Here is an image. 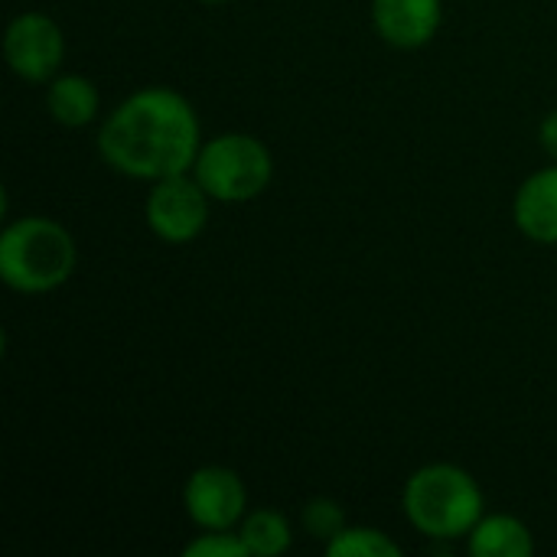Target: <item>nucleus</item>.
<instances>
[{
    "label": "nucleus",
    "instance_id": "obj_8",
    "mask_svg": "<svg viewBox=\"0 0 557 557\" xmlns=\"http://www.w3.org/2000/svg\"><path fill=\"white\" fill-rule=\"evenodd\" d=\"M372 26L392 49H424L444 26V0H372Z\"/></svg>",
    "mask_w": 557,
    "mask_h": 557
},
{
    "label": "nucleus",
    "instance_id": "obj_13",
    "mask_svg": "<svg viewBox=\"0 0 557 557\" xmlns=\"http://www.w3.org/2000/svg\"><path fill=\"white\" fill-rule=\"evenodd\" d=\"M326 557H401V545L375 525H346L326 545Z\"/></svg>",
    "mask_w": 557,
    "mask_h": 557
},
{
    "label": "nucleus",
    "instance_id": "obj_14",
    "mask_svg": "<svg viewBox=\"0 0 557 557\" xmlns=\"http://www.w3.org/2000/svg\"><path fill=\"white\" fill-rule=\"evenodd\" d=\"M300 525L310 539L323 542V548L349 525L346 522V509L339 499H330V496H313L304 503V512H300Z\"/></svg>",
    "mask_w": 557,
    "mask_h": 557
},
{
    "label": "nucleus",
    "instance_id": "obj_17",
    "mask_svg": "<svg viewBox=\"0 0 557 557\" xmlns=\"http://www.w3.org/2000/svg\"><path fill=\"white\" fill-rule=\"evenodd\" d=\"M199 3H209V7H219V3H228V0H199Z\"/></svg>",
    "mask_w": 557,
    "mask_h": 557
},
{
    "label": "nucleus",
    "instance_id": "obj_1",
    "mask_svg": "<svg viewBox=\"0 0 557 557\" xmlns=\"http://www.w3.org/2000/svg\"><path fill=\"white\" fill-rule=\"evenodd\" d=\"M95 144L104 166L117 176L157 183L193 173L202 150V121L183 91L144 85L104 114Z\"/></svg>",
    "mask_w": 557,
    "mask_h": 557
},
{
    "label": "nucleus",
    "instance_id": "obj_10",
    "mask_svg": "<svg viewBox=\"0 0 557 557\" xmlns=\"http://www.w3.org/2000/svg\"><path fill=\"white\" fill-rule=\"evenodd\" d=\"M46 111L62 127H88L101 114V91L88 75H55L46 82Z\"/></svg>",
    "mask_w": 557,
    "mask_h": 557
},
{
    "label": "nucleus",
    "instance_id": "obj_12",
    "mask_svg": "<svg viewBox=\"0 0 557 557\" xmlns=\"http://www.w3.org/2000/svg\"><path fill=\"white\" fill-rule=\"evenodd\" d=\"M238 535L248 548L251 557H281L290 552L294 545V529L290 519L281 509L261 506V509H248V516L238 525Z\"/></svg>",
    "mask_w": 557,
    "mask_h": 557
},
{
    "label": "nucleus",
    "instance_id": "obj_5",
    "mask_svg": "<svg viewBox=\"0 0 557 557\" xmlns=\"http://www.w3.org/2000/svg\"><path fill=\"white\" fill-rule=\"evenodd\" d=\"M212 212V196L193 173H176L150 183L144 199V222L163 245H189L196 242Z\"/></svg>",
    "mask_w": 557,
    "mask_h": 557
},
{
    "label": "nucleus",
    "instance_id": "obj_3",
    "mask_svg": "<svg viewBox=\"0 0 557 557\" xmlns=\"http://www.w3.org/2000/svg\"><path fill=\"white\" fill-rule=\"evenodd\" d=\"M78 271L75 235L49 215H23L0 232V281L26 297L52 294Z\"/></svg>",
    "mask_w": 557,
    "mask_h": 557
},
{
    "label": "nucleus",
    "instance_id": "obj_2",
    "mask_svg": "<svg viewBox=\"0 0 557 557\" xmlns=\"http://www.w3.org/2000/svg\"><path fill=\"white\" fill-rule=\"evenodd\" d=\"M408 525L431 542H467L486 516V496L476 476L457 463H424L401 490Z\"/></svg>",
    "mask_w": 557,
    "mask_h": 557
},
{
    "label": "nucleus",
    "instance_id": "obj_6",
    "mask_svg": "<svg viewBox=\"0 0 557 557\" xmlns=\"http://www.w3.org/2000/svg\"><path fill=\"white\" fill-rule=\"evenodd\" d=\"M3 59L16 78L46 85L65 62V33L49 13L23 10L3 33Z\"/></svg>",
    "mask_w": 557,
    "mask_h": 557
},
{
    "label": "nucleus",
    "instance_id": "obj_16",
    "mask_svg": "<svg viewBox=\"0 0 557 557\" xmlns=\"http://www.w3.org/2000/svg\"><path fill=\"white\" fill-rule=\"evenodd\" d=\"M539 144L542 150L552 157V163H557V108L545 114V121L539 124Z\"/></svg>",
    "mask_w": 557,
    "mask_h": 557
},
{
    "label": "nucleus",
    "instance_id": "obj_11",
    "mask_svg": "<svg viewBox=\"0 0 557 557\" xmlns=\"http://www.w3.org/2000/svg\"><path fill=\"white\" fill-rule=\"evenodd\" d=\"M467 552L473 557H532L535 535L512 512H486L467 535Z\"/></svg>",
    "mask_w": 557,
    "mask_h": 557
},
{
    "label": "nucleus",
    "instance_id": "obj_7",
    "mask_svg": "<svg viewBox=\"0 0 557 557\" xmlns=\"http://www.w3.org/2000/svg\"><path fill=\"white\" fill-rule=\"evenodd\" d=\"M183 509L199 532L238 529L248 516V490L245 480L232 467L206 463L189 473L183 486Z\"/></svg>",
    "mask_w": 557,
    "mask_h": 557
},
{
    "label": "nucleus",
    "instance_id": "obj_9",
    "mask_svg": "<svg viewBox=\"0 0 557 557\" xmlns=\"http://www.w3.org/2000/svg\"><path fill=\"white\" fill-rule=\"evenodd\" d=\"M512 222L535 245H557V163L535 170L512 196Z\"/></svg>",
    "mask_w": 557,
    "mask_h": 557
},
{
    "label": "nucleus",
    "instance_id": "obj_4",
    "mask_svg": "<svg viewBox=\"0 0 557 557\" xmlns=\"http://www.w3.org/2000/svg\"><path fill=\"white\" fill-rule=\"evenodd\" d=\"M193 176L212 196V202L242 206L268 193L274 180V157L268 144L245 131H225L202 140L193 163Z\"/></svg>",
    "mask_w": 557,
    "mask_h": 557
},
{
    "label": "nucleus",
    "instance_id": "obj_15",
    "mask_svg": "<svg viewBox=\"0 0 557 557\" xmlns=\"http://www.w3.org/2000/svg\"><path fill=\"white\" fill-rule=\"evenodd\" d=\"M186 557H251L238 529H222V532H199L186 548Z\"/></svg>",
    "mask_w": 557,
    "mask_h": 557
}]
</instances>
